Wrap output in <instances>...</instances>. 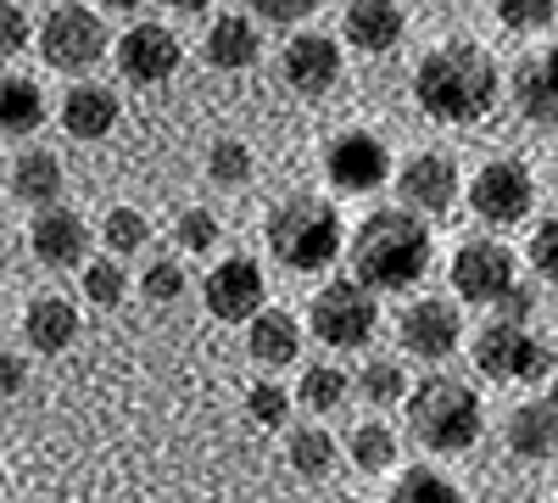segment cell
I'll return each instance as SVG.
<instances>
[{
	"instance_id": "6da1fadb",
	"label": "cell",
	"mask_w": 558,
	"mask_h": 503,
	"mask_svg": "<svg viewBox=\"0 0 558 503\" xmlns=\"http://www.w3.org/2000/svg\"><path fill=\"white\" fill-rule=\"evenodd\" d=\"M497 89H502V73L497 62L470 39H452V45H436V51L413 68V101L430 123H447V129H470L481 123L492 107H497Z\"/></svg>"
},
{
	"instance_id": "7a4b0ae2",
	"label": "cell",
	"mask_w": 558,
	"mask_h": 503,
	"mask_svg": "<svg viewBox=\"0 0 558 503\" xmlns=\"http://www.w3.org/2000/svg\"><path fill=\"white\" fill-rule=\"evenodd\" d=\"M347 258H352V280L363 291H408V286H418L430 274L436 241H430V224L418 213L380 207V213H368L352 230Z\"/></svg>"
},
{
	"instance_id": "3957f363",
	"label": "cell",
	"mask_w": 558,
	"mask_h": 503,
	"mask_svg": "<svg viewBox=\"0 0 558 503\" xmlns=\"http://www.w3.org/2000/svg\"><path fill=\"white\" fill-rule=\"evenodd\" d=\"M263 241H268L274 263H286L291 274H324L347 252V224H341V207L336 202L296 191V196L268 207Z\"/></svg>"
},
{
	"instance_id": "277c9868",
	"label": "cell",
	"mask_w": 558,
	"mask_h": 503,
	"mask_svg": "<svg viewBox=\"0 0 558 503\" xmlns=\"http://www.w3.org/2000/svg\"><path fill=\"white\" fill-rule=\"evenodd\" d=\"M408 426L430 453H470L486 431V408L463 381L430 375L408 392Z\"/></svg>"
},
{
	"instance_id": "5b68a950",
	"label": "cell",
	"mask_w": 558,
	"mask_h": 503,
	"mask_svg": "<svg viewBox=\"0 0 558 503\" xmlns=\"http://www.w3.org/2000/svg\"><path fill=\"white\" fill-rule=\"evenodd\" d=\"M380 325V308H375V291H363L357 280H324V291H313V308H307V331L324 342V347H363Z\"/></svg>"
},
{
	"instance_id": "8992f818",
	"label": "cell",
	"mask_w": 558,
	"mask_h": 503,
	"mask_svg": "<svg viewBox=\"0 0 558 503\" xmlns=\"http://www.w3.org/2000/svg\"><path fill=\"white\" fill-rule=\"evenodd\" d=\"M39 57L51 62L57 73H84L107 57V23L101 12L89 7H51L39 17Z\"/></svg>"
},
{
	"instance_id": "52a82bcc",
	"label": "cell",
	"mask_w": 558,
	"mask_h": 503,
	"mask_svg": "<svg viewBox=\"0 0 558 503\" xmlns=\"http://www.w3.org/2000/svg\"><path fill=\"white\" fill-rule=\"evenodd\" d=\"M475 370L492 381H547L558 370V358L542 336L520 331V325H492L475 336Z\"/></svg>"
},
{
	"instance_id": "ba28073f",
	"label": "cell",
	"mask_w": 558,
	"mask_h": 503,
	"mask_svg": "<svg viewBox=\"0 0 558 503\" xmlns=\"http://www.w3.org/2000/svg\"><path fill=\"white\" fill-rule=\"evenodd\" d=\"M324 173H330V185L347 191V196H368L380 191L391 179V152L380 134L368 129H341L330 146H324Z\"/></svg>"
},
{
	"instance_id": "9c48e42d",
	"label": "cell",
	"mask_w": 558,
	"mask_h": 503,
	"mask_svg": "<svg viewBox=\"0 0 558 503\" xmlns=\"http://www.w3.org/2000/svg\"><path fill=\"white\" fill-rule=\"evenodd\" d=\"M202 302H207L213 319H223V325H252L268 308V280L252 258H223L202 280Z\"/></svg>"
},
{
	"instance_id": "30bf717a",
	"label": "cell",
	"mask_w": 558,
	"mask_h": 503,
	"mask_svg": "<svg viewBox=\"0 0 558 503\" xmlns=\"http://www.w3.org/2000/svg\"><path fill=\"white\" fill-rule=\"evenodd\" d=\"M531 202H536V179H531V168L520 157H497V163H486L470 179V207L486 224H502V230H508V224H520L531 213Z\"/></svg>"
},
{
	"instance_id": "8fae6325",
	"label": "cell",
	"mask_w": 558,
	"mask_h": 503,
	"mask_svg": "<svg viewBox=\"0 0 558 503\" xmlns=\"http://www.w3.org/2000/svg\"><path fill=\"white\" fill-rule=\"evenodd\" d=\"M514 252L497 247V241H463L458 258H452V291L463 302H502L508 291H514Z\"/></svg>"
},
{
	"instance_id": "7c38bea8",
	"label": "cell",
	"mask_w": 558,
	"mask_h": 503,
	"mask_svg": "<svg viewBox=\"0 0 558 503\" xmlns=\"http://www.w3.org/2000/svg\"><path fill=\"white\" fill-rule=\"evenodd\" d=\"M112 57H118V73L129 79V84H168L173 73H179V62H184V51H179V39H173V28H162V23H134L118 45H112Z\"/></svg>"
},
{
	"instance_id": "4fadbf2b",
	"label": "cell",
	"mask_w": 558,
	"mask_h": 503,
	"mask_svg": "<svg viewBox=\"0 0 558 503\" xmlns=\"http://www.w3.org/2000/svg\"><path fill=\"white\" fill-rule=\"evenodd\" d=\"M279 73L296 96H330L341 84V45L324 34V28H302L291 34V45L279 51Z\"/></svg>"
},
{
	"instance_id": "5bb4252c",
	"label": "cell",
	"mask_w": 558,
	"mask_h": 503,
	"mask_svg": "<svg viewBox=\"0 0 558 503\" xmlns=\"http://www.w3.org/2000/svg\"><path fill=\"white\" fill-rule=\"evenodd\" d=\"M458 336H463L458 308L441 302V297H425V302H413V308L397 313V342H402V352L425 358V363L452 358V352H458Z\"/></svg>"
},
{
	"instance_id": "9a60e30c",
	"label": "cell",
	"mask_w": 558,
	"mask_h": 503,
	"mask_svg": "<svg viewBox=\"0 0 558 503\" xmlns=\"http://www.w3.org/2000/svg\"><path fill=\"white\" fill-rule=\"evenodd\" d=\"M397 196L408 202V213H447L458 202V163L447 152L408 157L397 173Z\"/></svg>"
},
{
	"instance_id": "2e32d148",
	"label": "cell",
	"mask_w": 558,
	"mask_h": 503,
	"mask_svg": "<svg viewBox=\"0 0 558 503\" xmlns=\"http://www.w3.org/2000/svg\"><path fill=\"white\" fill-rule=\"evenodd\" d=\"M28 247H34V258L45 268H73L89 252V230H84V218L73 207H45L28 224Z\"/></svg>"
},
{
	"instance_id": "e0dca14e",
	"label": "cell",
	"mask_w": 558,
	"mask_h": 503,
	"mask_svg": "<svg viewBox=\"0 0 558 503\" xmlns=\"http://www.w3.org/2000/svg\"><path fill=\"white\" fill-rule=\"evenodd\" d=\"M62 129L73 134V141H107V134L118 129L123 107H118V89L96 84V79H78L68 96H62Z\"/></svg>"
},
{
	"instance_id": "ac0fdd59",
	"label": "cell",
	"mask_w": 558,
	"mask_h": 503,
	"mask_svg": "<svg viewBox=\"0 0 558 503\" xmlns=\"http://www.w3.org/2000/svg\"><path fill=\"white\" fill-rule=\"evenodd\" d=\"M202 57H207L218 73H246V68H257V57H263V34H257V23H252L246 12H218V17L207 23Z\"/></svg>"
},
{
	"instance_id": "d6986e66",
	"label": "cell",
	"mask_w": 558,
	"mask_h": 503,
	"mask_svg": "<svg viewBox=\"0 0 558 503\" xmlns=\"http://www.w3.org/2000/svg\"><path fill=\"white\" fill-rule=\"evenodd\" d=\"M514 107L542 123V129H558V45L547 51H531L520 68H514Z\"/></svg>"
},
{
	"instance_id": "ffe728a7",
	"label": "cell",
	"mask_w": 558,
	"mask_h": 503,
	"mask_svg": "<svg viewBox=\"0 0 558 503\" xmlns=\"http://www.w3.org/2000/svg\"><path fill=\"white\" fill-rule=\"evenodd\" d=\"M402 28H408V12L391 7V0H352V7L341 12V34H347V45H357V51H368V57L397 51Z\"/></svg>"
},
{
	"instance_id": "44dd1931",
	"label": "cell",
	"mask_w": 558,
	"mask_h": 503,
	"mask_svg": "<svg viewBox=\"0 0 558 503\" xmlns=\"http://www.w3.org/2000/svg\"><path fill=\"white\" fill-rule=\"evenodd\" d=\"M246 352L263 363V370H286L302 352V319L286 308H263L252 325H246Z\"/></svg>"
},
{
	"instance_id": "7402d4cb",
	"label": "cell",
	"mask_w": 558,
	"mask_h": 503,
	"mask_svg": "<svg viewBox=\"0 0 558 503\" xmlns=\"http://www.w3.org/2000/svg\"><path fill=\"white\" fill-rule=\"evenodd\" d=\"M23 336L34 352H68L78 342V308L68 297H34L23 313Z\"/></svg>"
},
{
	"instance_id": "603a6c76",
	"label": "cell",
	"mask_w": 558,
	"mask_h": 503,
	"mask_svg": "<svg viewBox=\"0 0 558 503\" xmlns=\"http://www.w3.org/2000/svg\"><path fill=\"white\" fill-rule=\"evenodd\" d=\"M508 447L520 459H553L558 453V408L547 397H531L508 415Z\"/></svg>"
},
{
	"instance_id": "cb8c5ba5",
	"label": "cell",
	"mask_w": 558,
	"mask_h": 503,
	"mask_svg": "<svg viewBox=\"0 0 558 503\" xmlns=\"http://www.w3.org/2000/svg\"><path fill=\"white\" fill-rule=\"evenodd\" d=\"M62 185H68V173H62L57 152H39V146H34V152H23L17 168H12V196H17V202H34L39 213L57 207Z\"/></svg>"
},
{
	"instance_id": "d4e9b609",
	"label": "cell",
	"mask_w": 558,
	"mask_h": 503,
	"mask_svg": "<svg viewBox=\"0 0 558 503\" xmlns=\"http://www.w3.org/2000/svg\"><path fill=\"white\" fill-rule=\"evenodd\" d=\"M45 89L23 73H7L0 79V134H34L45 123Z\"/></svg>"
},
{
	"instance_id": "484cf974",
	"label": "cell",
	"mask_w": 558,
	"mask_h": 503,
	"mask_svg": "<svg viewBox=\"0 0 558 503\" xmlns=\"http://www.w3.org/2000/svg\"><path fill=\"white\" fill-rule=\"evenodd\" d=\"M347 392H352V375L336 370V363H307V370H302V386H296L302 408H313V415H330V408H341Z\"/></svg>"
},
{
	"instance_id": "4316f807",
	"label": "cell",
	"mask_w": 558,
	"mask_h": 503,
	"mask_svg": "<svg viewBox=\"0 0 558 503\" xmlns=\"http://www.w3.org/2000/svg\"><path fill=\"white\" fill-rule=\"evenodd\" d=\"M336 453H341V447H336V436L324 431V426H296V431H291V470L307 476V481L330 476Z\"/></svg>"
},
{
	"instance_id": "83f0119b",
	"label": "cell",
	"mask_w": 558,
	"mask_h": 503,
	"mask_svg": "<svg viewBox=\"0 0 558 503\" xmlns=\"http://www.w3.org/2000/svg\"><path fill=\"white\" fill-rule=\"evenodd\" d=\"M347 453H352L357 470L380 476V470H391V459H397V436H391V426H380V420H363V426H352Z\"/></svg>"
},
{
	"instance_id": "f1b7e54d",
	"label": "cell",
	"mask_w": 558,
	"mask_h": 503,
	"mask_svg": "<svg viewBox=\"0 0 558 503\" xmlns=\"http://www.w3.org/2000/svg\"><path fill=\"white\" fill-rule=\"evenodd\" d=\"M252 146L246 141H235V134H223V141H213L207 146V179L218 191H235V185H246L252 179Z\"/></svg>"
},
{
	"instance_id": "f546056e",
	"label": "cell",
	"mask_w": 558,
	"mask_h": 503,
	"mask_svg": "<svg viewBox=\"0 0 558 503\" xmlns=\"http://www.w3.org/2000/svg\"><path fill=\"white\" fill-rule=\"evenodd\" d=\"M391 503H463V492H458L441 470H430V465H413L408 476H397Z\"/></svg>"
},
{
	"instance_id": "4dcf8cb0",
	"label": "cell",
	"mask_w": 558,
	"mask_h": 503,
	"mask_svg": "<svg viewBox=\"0 0 558 503\" xmlns=\"http://www.w3.org/2000/svg\"><path fill=\"white\" fill-rule=\"evenodd\" d=\"M101 241H107L112 258H134V252H146L151 224H146V213H134V207H112L101 218Z\"/></svg>"
},
{
	"instance_id": "1f68e13d",
	"label": "cell",
	"mask_w": 558,
	"mask_h": 503,
	"mask_svg": "<svg viewBox=\"0 0 558 503\" xmlns=\"http://www.w3.org/2000/svg\"><path fill=\"white\" fill-rule=\"evenodd\" d=\"M123 297H129V274H123V263H118V258L84 263V302H89V308L112 313V308H123Z\"/></svg>"
},
{
	"instance_id": "d6a6232c",
	"label": "cell",
	"mask_w": 558,
	"mask_h": 503,
	"mask_svg": "<svg viewBox=\"0 0 558 503\" xmlns=\"http://www.w3.org/2000/svg\"><path fill=\"white\" fill-rule=\"evenodd\" d=\"M357 392H363L368 403H402V397H408L402 363H391V358H368V363H363V375H357Z\"/></svg>"
},
{
	"instance_id": "836d02e7",
	"label": "cell",
	"mask_w": 558,
	"mask_h": 503,
	"mask_svg": "<svg viewBox=\"0 0 558 503\" xmlns=\"http://www.w3.org/2000/svg\"><path fill=\"white\" fill-rule=\"evenodd\" d=\"M140 291H146V302H157V308L179 302V297H184V268H179L173 258L146 263V274H140Z\"/></svg>"
},
{
	"instance_id": "e575fe53",
	"label": "cell",
	"mask_w": 558,
	"mask_h": 503,
	"mask_svg": "<svg viewBox=\"0 0 558 503\" xmlns=\"http://www.w3.org/2000/svg\"><path fill=\"white\" fill-rule=\"evenodd\" d=\"M246 415H252V426H286V415H291V397L279 392V381H257L252 392H246Z\"/></svg>"
},
{
	"instance_id": "d590c367",
	"label": "cell",
	"mask_w": 558,
	"mask_h": 503,
	"mask_svg": "<svg viewBox=\"0 0 558 503\" xmlns=\"http://www.w3.org/2000/svg\"><path fill=\"white\" fill-rule=\"evenodd\" d=\"M173 236H179V247H191V252H213L218 247V218L207 207H191V213H179Z\"/></svg>"
},
{
	"instance_id": "8d00e7d4",
	"label": "cell",
	"mask_w": 558,
	"mask_h": 503,
	"mask_svg": "<svg viewBox=\"0 0 558 503\" xmlns=\"http://www.w3.org/2000/svg\"><path fill=\"white\" fill-rule=\"evenodd\" d=\"M28 39H34V17L23 7H7V0H0V62L28 51Z\"/></svg>"
},
{
	"instance_id": "74e56055",
	"label": "cell",
	"mask_w": 558,
	"mask_h": 503,
	"mask_svg": "<svg viewBox=\"0 0 558 503\" xmlns=\"http://www.w3.org/2000/svg\"><path fill=\"white\" fill-rule=\"evenodd\" d=\"M497 17H502L508 28L531 34V28H547V23H553V0H497Z\"/></svg>"
},
{
	"instance_id": "f35d334b",
	"label": "cell",
	"mask_w": 558,
	"mask_h": 503,
	"mask_svg": "<svg viewBox=\"0 0 558 503\" xmlns=\"http://www.w3.org/2000/svg\"><path fill=\"white\" fill-rule=\"evenodd\" d=\"M531 268L542 274L547 286H558V218L536 224V236H531Z\"/></svg>"
},
{
	"instance_id": "ab89813d",
	"label": "cell",
	"mask_w": 558,
	"mask_h": 503,
	"mask_svg": "<svg viewBox=\"0 0 558 503\" xmlns=\"http://www.w3.org/2000/svg\"><path fill=\"white\" fill-rule=\"evenodd\" d=\"M531 308H536V297H531V286H514L502 302H497V325H520L525 331V319H531Z\"/></svg>"
},
{
	"instance_id": "60d3db41",
	"label": "cell",
	"mask_w": 558,
	"mask_h": 503,
	"mask_svg": "<svg viewBox=\"0 0 558 503\" xmlns=\"http://www.w3.org/2000/svg\"><path fill=\"white\" fill-rule=\"evenodd\" d=\"M28 386V363L17 352H0V397H17Z\"/></svg>"
},
{
	"instance_id": "b9f144b4",
	"label": "cell",
	"mask_w": 558,
	"mask_h": 503,
	"mask_svg": "<svg viewBox=\"0 0 558 503\" xmlns=\"http://www.w3.org/2000/svg\"><path fill=\"white\" fill-rule=\"evenodd\" d=\"M252 17H313V0H257L252 7Z\"/></svg>"
},
{
	"instance_id": "7bdbcfd3",
	"label": "cell",
	"mask_w": 558,
	"mask_h": 503,
	"mask_svg": "<svg viewBox=\"0 0 558 503\" xmlns=\"http://www.w3.org/2000/svg\"><path fill=\"white\" fill-rule=\"evenodd\" d=\"M547 403H553V408H558V381H553V392H547Z\"/></svg>"
},
{
	"instance_id": "ee69618b",
	"label": "cell",
	"mask_w": 558,
	"mask_h": 503,
	"mask_svg": "<svg viewBox=\"0 0 558 503\" xmlns=\"http://www.w3.org/2000/svg\"><path fill=\"white\" fill-rule=\"evenodd\" d=\"M341 503H363V498H341Z\"/></svg>"
},
{
	"instance_id": "f6af8a7d",
	"label": "cell",
	"mask_w": 558,
	"mask_h": 503,
	"mask_svg": "<svg viewBox=\"0 0 558 503\" xmlns=\"http://www.w3.org/2000/svg\"><path fill=\"white\" fill-rule=\"evenodd\" d=\"M0 487H7V470H0Z\"/></svg>"
},
{
	"instance_id": "bcb514c9",
	"label": "cell",
	"mask_w": 558,
	"mask_h": 503,
	"mask_svg": "<svg viewBox=\"0 0 558 503\" xmlns=\"http://www.w3.org/2000/svg\"><path fill=\"white\" fill-rule=\"evenodd\" d=\"M553 185H558V173H553Z\"/></svg>"
}]
</instances>
